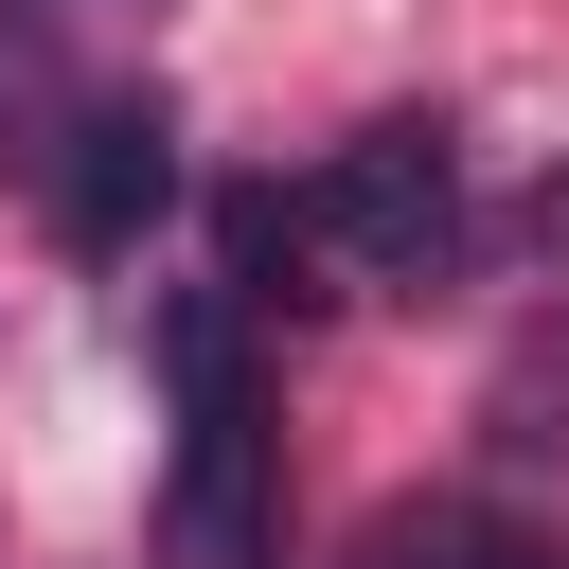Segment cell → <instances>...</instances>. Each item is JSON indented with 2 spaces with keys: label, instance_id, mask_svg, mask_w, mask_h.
Masks as SVG:
<instances>
[{
  "label": "cell",
  "instance_id": "6da1fadb",
  "mask_svg": "<svg viewBox=\"0 0 569 569\" xmlns=\"http://www.w3.org/2000/svg\"><path fill=\"white\" fill-rule=\"evenodd\" d=\"M160 373H178L160 551H178V569H267V391H249V302H231V284H178V302H160Z\"/></svg>",
  "mask_w": 569,
  "mask_h": 569
},
{
  "label": "cell",
  "instance_id": "7a4b0ae2",
  "mask_svg": "<svg viewBox=\"0 0 569 569\" xmlns=\"http://www.w3.org/2000/svg\"><path fill=\"white\" fill-rule=\"evenodd\" d=\"M302 196H320L338 284H445V249H462V142H445V107L356 124V142H338Z\"/></svg>",
  "mask_w": 569,
  "mask_h": 569
},
{
  "label": "cell",
  "instance_id": "3957f363",
  "mask_svg": "<svg viewBox=\"0 0 569 569\" xmlns=\"http://www.w3.org/2000/svg\"><path fill=\"white\" fill-rule=\"evenodd\" d=\"M160 196H178V124H160V89H107V107H71L53 231H71V249H142V231H160Z\"/></svg>",
  "mask_w": 569,
  "mask_h": 569
},
{
  "label": "cell",
  "instance_id": "277c9868",
  "mask_svg": "<svg viewBox=\"0 0 569 569\" xmlns=\"http://www.w3.org/2000/svg\"><path fill=\"white\" fill-rule=\"evenodd\" d=\"M213 249H231V302H249V320L356 302V284H338V249H320V196H302V178H231V196H213Z\"/></svg>",
  "mask_w": 569,
  "mask_h": 569
},
{
  "label": "cell",
  "instance_id": "5b68a950",
  "mask_svg": "<svg viewBox=\"0 0 569 569\" xmlns=\"http://www.w3.org/2000/svg\"><path fill=\"white\" fill-rule=\"evenodd\" d=\"M409 569H569L533 516H498V498H445V516H409Z\"/></svg>",
  "mask_w": 569,
  "mask_h": 569
},
{
  "label": "cell",
  "instance_id": "8992f818",
  "mask_svg": "<svg viewBox=\"0 0 569 569\" xmlns=\"http://www.w3.org/2000/svg\"><path fill=\"white\" fill-rule=\"evenodd\" d=\"M36 18H160V0H36Z\"/></svg>",
  "mask_w": 569,
  "mask_h": 569
}]
</instances>
